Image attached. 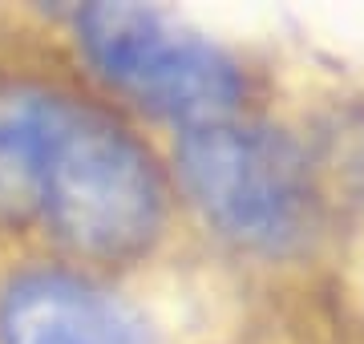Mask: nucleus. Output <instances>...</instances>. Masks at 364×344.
Segmentation results:
<instances>
[{
	"instance_id": "nucleus-1",
	"label": "nucleus",
	"mask_w": 364,
	"mask_h": 344,
	"mask_svg": "<svg viewBox=\"0 0 364 344\" xmlns=\"http://www.w3.org/2000/svg\"><path fill=\"white\" fill-rule=\"evenodd\" d=\"M37 207L90 255H134L162 223V178L142 146L97 109L49 93Z\"/></svg>"
},
{
	"instance_id": "nucleus-5",
	"label": "nucleus",
	"mask_w": 364,
	"mask_h": 344,
	"mask_svg": "<svg viewBox=\"0 0 364 344\" xmlns=\"http://www.w3.org/2000/svg\"><path fill=\"white\" fill-rule=\"evenodd\" d=\"M49 93H0V215H25L37 207V162L45 134Z\"/></svg>"
},
{
	"instance_id": "nucleus-4",
	"label": "nucleus",
	"mask_w": 364,
	"mask_h": 344,
	"mask_svg": "<svg viewBox=\"0 0 364 344\" xmlns=\"http://www.w3.org/2000/svg\"><path fill=\"white\" fill-rule=\"evenodd\" d=\"M4 344H150L130 308L69 276L16 279L0 304Z\"/></svg>"
},
{
	"instance_id": "nucleus-2",
	"label": "nucleus",
	"mask_w": 364,
	"mask_h": 344,
	"mask_svg": "<svg viewBox=\"0 0 364 344\" xmlns=\"http://www.w3.org/2000/svg\"><path fill=\"white\" fill-rule=\"evenodd\" d=\"M191 199L223 235L259 252H291L316 227V186L299 146L267 126H198L178 146Z\"/></svg>"
},
{
	"instance_id": "nucleus-3",
	"label": "nucleus",
	"mask_w": 364,
	"mask_h": 344,
	"mask_svg": "<svg viewBox=\"0 0 364 344\" xmlns=\"http://www.w3.org/2000/svg\"><path fill=\"white\" fill-rule=\"evenodd\" d=\"M81 45L117 90L154 114L215 126L239 106L243 81L223 49L138 4H93L77 21Z\"/></svg>"
}]
</instances>
